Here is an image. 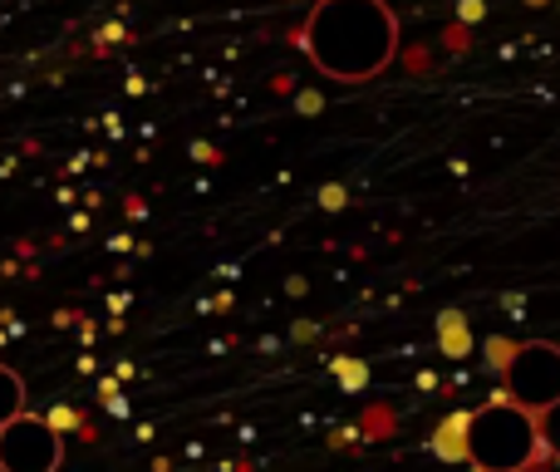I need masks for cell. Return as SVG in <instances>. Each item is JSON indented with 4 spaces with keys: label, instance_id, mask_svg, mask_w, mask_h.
I'll return each mask as SVG.
<instances>
[{
    "label": "cell",
    "instance_id": "cell-3",
    "mask_svg": "<svg viewBox=\"0 0 560 472\" xmlns=\"http://www.w3.org/2000/svg\"><path fill=\"white\" fill-rule=\"evenodd\" d=\"M502 394L526 404L532 414L551 408L560 399V345H551V339L512 345V355L502 365Z\"/></svg>",
    "mask_w": 560,
    "mask_h": 472
},
{
    "label": "cell",
    "instance_id": "cell-7",
    "mask_svg": "<svg viewBox=\"0 0 560 472\" xmlns=\"http://www.w3.org/2000/svg\"><path fill=\"white\" fill-rule=\"evenodd\" d=\"M438 335H443L447 355H467V320L457 315V310H447V315L438 320Z\"/></svg>",
    "mask_w": 560,
    "mask_h": 472
},
{
    "label": "cell",
    "instance_id": "cell-8",
    "mask_svg": "<svg viewBox=\"0 0 560 472\" xmlns=\"http://www.w3.org/2000/svg\"><path fill=\"white\" fill-rule=\"evenodd\" d=\"M536 418H541V438H546V453H551V458H560V399H556L551 408H541V414H536Z\"/></svg>",
    "mask_w": 560,
    "mask_h": 472
},
{
    "label": "cell",
    "instance_id": "cell-6",
    "mask_svg": "<svg viewBox=\"0 0 560 472\" xmlns=\"http://www.w3.org/2000/svg\"><path fill=\"white\" fill-rule=\"evenodd\" d=\"M438 453H443V458H453V463H463V458H467V414H453V418H447V424L443 428H438Z\"/></svg>",
    "mask_w": 560,
    "mask_h": 472
},
{
    "label": "cell",
    "instance_id": "cell-4",
    "mask_svg": "<svg viewBox=\"0 0 560 472\" xmlns=\"http://www.w3.org/2000/svg\"><path fill=\"white\" fill-rule=\"evenodd\" d=\"M65 438L49 418L20 414L0 428V472H59Z\"/></svg>",
    "mask_w": 560,
    "mask_h": 472
},
{
    "label": "cell",
    "instance_id": "cell-1",
    "mask_svg": "<svg viewBox=\"0 0 560 472\" xmlns=\"http://www.w3.org/2000/svg\"><path fill=\"white\" fill-rule=\"evenodd\" d=\"M300 49L335 84H369L398 55V15L388 0H315Z\"/></svg>",
    "mask_w": 560,
    "mask_h": 472
},
{
    "label": "cell",
    "instance_id": "cell-5",
    "mask_svg": "<svg viewBox=\"0 0 560 472\" xmlns=\"http://www.w3.org/2000/svg\"><path fill=\"white\" fill-rule=\"evenodd\" d=\"M20 414H25V379H20L10 365H0V428Z\"/></svg>",
    "mask_w": 560,
    "mask_h": 472
},
{
    "label": "cell",
    "instance_id": "cell-9",
    "mask_svg": "<svg viewBox=\"0 0 560 472\" xmlns=\"http://www.w3.org/2000/svg\"><path fill=\"white\" fill-rule=\"evenodd\" d=\"M339 379H345L349 389H359L364 384V365H359V359H345V365H339Z\"/></svg>",
    "mask_w": 560,
    "mask_h": 472
},
{
    "label": "cell",
    "instance_id": "cell-2",
    "mask_svg": "<svg viewBox=\"0 0 560 472\" xmlns=\"http://www.w3.org/2000/svg\"><path fill=\"white\" fill-rule=\"evenodd\" d=\"M541 453V418L516 399L502 394L467 414V463L477 472H532Z\"/></svg>",
    "mask_w": 560,
    "mask_h": 472
}]
</instances>
